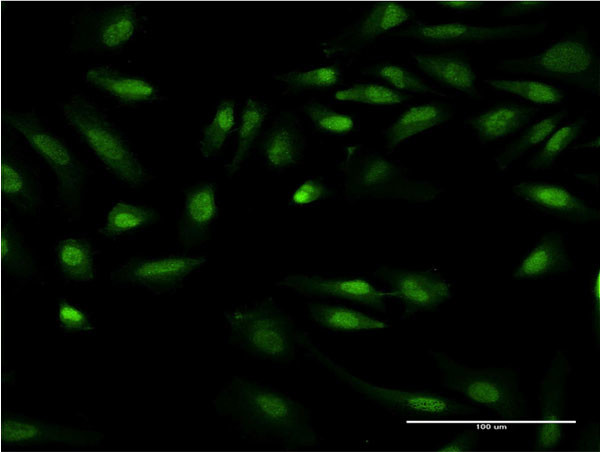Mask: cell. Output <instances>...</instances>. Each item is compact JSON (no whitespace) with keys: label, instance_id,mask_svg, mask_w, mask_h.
<instances>
[{"label":"cell","instance_id":"1","mask_svg":"<svg viewBox=\"0 0 600 452\" xmlns=\"http://www.w3.org/2000/svg\"><path fill=\"white\" fill-rule=\"evenodd\" d=\"M214 407L252 441L290 447L318 444L308 411L271 386L235 377L221 389Z\"/></svg>","mask_w":600,"mask_h":452},{"label":"cell","instance_id":"2","mask_svg":"<svg viewBox=\"0 0 600 452\" xmlns=\"http://www.w3.org/2000/svg\"><path fill=\"white\" fill-rule=\"evenodd\" d=\"M58 108L66 126L109 176L130 188L150 180V171L129 138L94 99L76 91L59 102Z\"/></svg>","mask_w":600,"mask_h":452},{"label":"cell","instance_id":"3","mask_svg":"<svg viewBox=\"0 0 600 452\" xmlns=\"http://www.w3.org/2000/svg\"><path fill=\"white\" fill-rule=\"evenodd\" d=\"M6 126L53 172L55 177V207L70 221L82 214L88 170L67 142L55 133L44 119L30 111L5 110Z\"/></svg>","mask_w":600,"mask_h":452},{"label":"cell","instance_id":"4","mask_svg":"<svg viewBox=\"0 0 600 452\" xmlns=\"http://www.w3.org/2000/svg\"><path fill=\"white\" fill-rule=\"evenodd\" d=\"M229 343L254 357L289 362L298 335L289 315L273 300L233 307L225 311Z\"/></svg>","mask_w":600,"mask_h":452},{"label":"cell","instance_id":"5","mask_svg":"<svg viewBox=\"0 0 600 452\" xmlns=\"http://www.w3.org/2000/svg\"><path fill=\"white\" fill-rule=\"evenodd\" d=\"M443 387L459 394L468 404L505 420L525 415V402L516 376L498 369H474L447 353L430 352Z\"/></svg>","mask_w":600,"mask_h":452},{"label":"cell","instance_id":"6","mask_svg":"<svg viewBox=\"0 0 600 452\" xmlns=\"http://www.w3.org/2000/svg\"><path fill=\"white\" fill-rule=\"evenodd\" d=\"M148 19L139 2L85 5L71 18L73 53L115 55L140 34L146 33Z\"/></svg>","mask_w":600,"mask_h":452},{"label":"cell","instance_id":"7","mask_svg":"<svg viewBox=\"0 0 600 452\" xmlns=\"http://www.w3.org/2000/svg\"><path fill=\"white\" fill-rule=\"evenodd\" d=\"M498 68L560 80L594 96L600 93L599 56L593 43L580 36L563 37L526 57L502 59Z\"/></svg>","mask_w":600,"mask_h":452},{"label":"cell","instance_id":"8","mask_svg":"<svg viewBox=\"0 0 600 452\" xmlns=\"http://www.w3.org/2000/svg\"><path fill=\"white\" fill-rule=\"evenodd\" d=\"M318 360L333 370L349 388L364 400L393 414L408 418L443 420L480 414V409L443 393L424 389H403L378 385L356 377L324 353L311 349Z\"/></svg>","mask_w":600,"mask_h":452},{"label":"cell","instance_id":"9","mask_svg":"<svg viewBox=\"0 0 600 452\" xmlns=\"http://www.w3.org/2000/svg\"><path fill=\"white\" fill-rule=\"evenodd\" d=\"M206 262L205 256L187 254L133 257L116 266L109 279L119 288H141L153 295L172 294Z\"/></svg>","mask_w":600,"mask_h":452},{"label":"cell","instance_id":"10","mask_svg":"<svg viewBox=\"0 0 600 452\" xmlns=\"http://www.w3.org/2000/svg\"><path fill=\"white\" fill-rule=\"evenodd\" d=\"M568 355L558 350L551 358L541 380L539 410L536 418L533 449L552 451L564 440L569 424L567 414Z\"/></svg>","mask_w":600,"mask_h":452},{"label":"cell","instance_id":"11","mask_svg":"<svg viewBox=\"0 0 600 452\" xmlns=\"http://www.w3.org/2000/svg\"><path fill=\"white\" fill-rule=\"evenodd\" d=\"M344 188L348 199L402 195L407 192L403 169L377 153L362 152L359 147L346 149L343 161Z\"/></svg>","mask_w":600,"mask_h":452},{"label":"cell","instance_id":"12","mask_svg":"<svg viewBox=\"0 0 600 452\" xmlns=\"http://www.w3.org/2000/svg\"><path fill=\"white\" fill-rule=\"evenodd\" d=\"M102 435L92 429L59 424L45 418L22 413H6L1 422V441L4 448L33 447L45 444H64L71 447H97Z\"/></svg>","mask_w":600,"mask_h":452},{"label":"cell","instance_id":"13","mask_svg":"<svg viewBox=\"0 0 600 452\" xmlns=\"http://www.w3.org/2000/svg\"><path fill=\"white\" fill-rule=\"evenodd\" d=\"M547 26V21L513 25H474L460 22L432 24L416 21L399 34L420 42L434 44L487 43L539 36Z\"/></svg>","mask_w":600,"mask_h":452},{"label":"cell","instance_id":"14","mask_svg":"<svg viewBox=\"0 0 600 452\" xmlns=\"http://www.w3.org/2000/svg\"><path fill=\"white\" fill-rule=\"evenodd\" d=\"M411 10L399 2H377L358 19L343 28L323 45V54L334 57L362 49L381 34L405 24Z\"/></svg>","mask_w":600,"mask_h":452},{"label":"cell","instance_id":"15","mask_svg":"<svg viewBox=\"0 0 600 452\" xmlns=\"http://www.w3.org/2000/svg\"><path fill=\"white\" fill-rule=\"evenodd\" d=\"M82 79L89 88L119 106L138 107L166 99L156 81L144 74L125 72L108 64L88 66Z\"/></svg>","mask_w":600,"mask_h":452},{"label":"cell","instance_id":"16","mask_svg":"<svg viewBox=\"0 0 600 452\" xmlns=\"http://www.w3.org/2000/svg\"><path fill=\"white\" fill-rule=\"evenodd\" d=\"M379 274L406 314L435 309L452 297L450 284L436 271L383 268Z\"/></svg>","mask_w":600,"mask_h":452},{"label":"cell","instance_id":"17","mask_svg":"<svg viewBox=\"0 0 600 452\" xmlns=\"http://www.w3.org/2000/svg\"><path fill=\"white\" fill-rule=\"evenodd\" d=\"M278 285L306 297L342 299L381 312L386 311V299L391 297L389 291L380 290L362 278L334 279L297 274L284 277Z\"/></svg>","mask_w":600,"mask_h":452},{"label":"cell","instance_id":"18","mask_svg":"<svg viewBox=\"0 0 600 452\" xmlns=\"http://www.w3.org/2000/svg\"><path fill=\"white\" fill-rule=\"evenodd\" d=\"M306 139L297 115L292 112L278 114L258 142V154L266 168L279 174L303 158Z\"/></svg>","mask_w":600,"mask_h":452},{"label":"cell","instance_id":"19","mask_svg":"<svg viewBox=\"0 0 600 452\" xmlns=\"http://www.w3.org/2000/svg\"><path fill=\"white\" fill-rule=\"evenodd\" d=\"M514 194L541 212L574 222L599 219V212L566 187L543 181H521L513 186Z\"/></svg>","mask_w":600,"mask_h":452},{"label":"cell","instance_id":"20","mask_svg":"<svg viewBox=\"0 0 600 452\" xmlns=\"http://www.w3.org/2000/svg\"><path fill=\"white\" fill-rule=\"evenodd\" d=\"M1 188L6 201L20 210H35L44 203L43 186L33 163L17 148L5 147Z\"/></svg>","mask_w":600,"mask_h":452},{"label":"cell","instance_id":"21","mask_svg":"<svg viewBox=\"0 0 600 452\" xmlns=\"http://www.w3.org/2000/svg\"><path fill=\"white\" fill-rule=\"evenodd\" d=\"M98 251L86 233H69L56 240L53 247L55 267L69 283H87L97 274Z\"/></svg>","mask_w":600,"mask_h":452},{"label":"cell","instance_id":"22","mask_svg":"<svg viewBox=\"0 0 600 452\" xmlns=\"http://www.w3.org/2000/svg\"><path fill=\"white\" fill-rule=\"evenodd\" d=\"M219 205L217 187L212 182H199L185 193L179 220V236L186 243L202 240L217 220Z\"/></svg>","mask_w":600,"mask_h":452},{"label":"cell","instance_id":"23","mask_svg":"<svg viewBox=\"0 0 600 452\" xmlns=\"http://www.w3.org/2000/svg\"><path fill=\"white\" fill-rule=\"evenodd\" d=\"M535 107L503 103L468 118V125L482 143L502 139L526 128L535 114Z\"/></svg>","mask_w":600,"mask_h":452},{"label":"cell","instance_id":"24","mask_svg":"<svg viewBox=\"0 0 600 452\" xmlns=\"http://www.w3.org/2000/svg\"><path fill=\"white\" fill-rule=\"evenodd\" d=\"M569 267L570 261L563 235L550 232L543 235L523 257L514 272V277L539 279L567 272Z\"/></svg>","mask_w":600,"mask_h":452},{"label":"cell","instance_id":"25","mask_svg":"<svg viewBox=\"0 0 600 452\" xmlns=\"http://www.w3.org/2000/svg\"><path fill=\"white\" fill-rule=\"evenodd\" d=\"M411 56L422 72L441 85L471 96L477 94V74L465 59L417 52Z\"/></svg>","mask_w":600,"mask_h":452},{"label":"cell","instance_id":"26","mask_svg":"<svg viewBox=\"0 0 600 452\" xmlns=\"http://www.w3.org/2000/svg\"><path fill=\"white\" fill-rule=\"evenodd\" d=\"M156 219V211L144 203L117 200L106 211L97 231L105 239H127L152 225Z\"/></svg>","mask_w":600,"mask_h":452},{"label":"cell","instance_id":"27","mask_svg":"<svg viewBox=\"0 0 600 452\" xmlns=\"http://www.w3.org/2000/svg\"><path fill=\"white\" fill-rule=\"evenodd\" d=\"M452 116L447 106L429 102L406 109L384 131L385 145L395 148L412 136L447 122Z\"/></svg>","mask_w":600,"mask_h":452},{"label":"cell","instance_id":"28","mask_svg":"<svg viewBox=\"0 0 600 452\" xmlns=\"http://www.w3.org/2000/svg\"><path fill=\"white\" fill-rule=\"evenodd\" d=\"M1 257L5 276L26 284L36 276V260L15 222L5 217L1 228Z\"/></svg>","mask_w":600,"mask_h":452},{"label":"cell","instance_id":"29","mask_svg":"<svg viewBox=\"0 0 600 452\" xmlns=\"http://www.w3.org/2000/svg\"><path fill=\"white\" fill-rule=\"evenodd\" d=\"M268 112L269 108L262 100L255 97L245 100L237 121L233 156L230 163L225 165L227 175L236 173L249 158Z\"/></svg>","mask_w":600,"mask_h":452},{"label":"cell","instance_id":"30","mask_svg":"<svg viewBox=\"0 0 600 452\" xmlns=\"http://www.w3.org/2000/svg\"><path fill=\"white\" fill-rule=\"evenodd\" d=\"M237 121L235 100L230 97L220 99L200 132L198 147L204 159L215 160L219 157L235 130Z\"/></svg>","mask_w":600,"mask_h":452},{"label":"cell","instance_id":"31","mask_svg":"<svg viewBox=\"0 0 600 452\" xmlns=\"http://www.w3.org/2000/svg\"><path fill=\"white\" fill-rule=\"evenodd\" d=\"M309 312L313 321L319 326L336 332L382 330L389 326L383 320L343 305L311 303Z\"/></svg>","mask_w":600,"mask_h":452},{"label":"cell","instance_id":"32","mask_svg":"<svg viewBox=\"0 0 600 452\" xmlns=\"http://www.w3.org/2000/svg\"><path fill=\"white\" fill-rule=\"evenodd\" d=\"M566 118L567 111L562 110L545 116L531 124L516 140L495 156L498 168L502 171L508 169L515 160H518L527 151L544 142Z\"/></svg>","mask_w":600,"mask_h":452},{"label":"cell","instance_id":"33","mask_svg":"<svg viewBox=\"0 0 600 452\" xmlns=\"http://www.w3.org/2000/svg\"><path fill=\"white\" fill-rule=\"evenodd\" d=\"M273 78L290 92L321 90L337 85L342 79V69L336 64H326L273 73Z\"/></svg>","mask_w":600,"mask_h":452},{"label":"cell","instance_id":"34","mask_svg":"<svg viewBox=\"0 0 600 452\" xmlns=\"http://www.w3.org/2000/svg\"><path fill=\"white\" fill-rule=\"evenodd\" d=\"M491 87L536 105H557L565 100L563 89L541 80L487 79Z\"/></svg>","mask_w":600,"mask_h":452},{"label":"cell","instance_id":"35","mask_svg":"<svg viewBox=\"0 0 600 452\" xmlns=\"http://www.w3.org/2000/svg\"><path fill=\"white\" fill-rule=\"evenodd\" d=\"M587 122L585 117H580L573 122L560 125L549 135L545 144L526 166L532 171L550 168L561 153L581 135Z\"/></svg>","mask_w":600,"mask_h":452},{"label":"cell","instance_id":"36","mask_svg":"<svg viewBox=\"0 0 600 452\" xmlns=\"http://www.w3.org/2000/svg\"><path fill=\"white\" fill-rule=\"evenodd\" d=\"M410 97L409 94L398 92L388 85L376 82L354 83L334 93V99L337 101H350L372 106H394L403 103Z\"/></svg>","mask_w":600,"mask_h":452},{"label":"cell","instance_id":"37","mask_svg":"<svg viewBox=\"0 0 600 452\" xmlns=\"http://www.w3.org/2000/svg\"><path fill=\"white\" fill-rule=\"evenodd\" d=\"M302 111L313 127L326 135L343 136L351 133L356 125L352 115L335 111L317 101H308L302 105Z\"/></svg>","mask_w":600,"mask_h":452},{"label":"cell","instance_id":"38","mask_svg":"<svg viewBox=\"0 0 600 452\" xmlns=\"http://www.w3.org/2000/svg\"><path fill=\"white\" fill-rule=\"evenodd\" d=\"M368 73L401 93H437L418 75L398 64L380 63L369 69Z\"/></svg>","mask_w":600,"mask_h":452},{"label":"cell","instance_id":"39","mask_svg":"<svg viewBox=\"0 0 600 452\" xmlns=\"http://www.w3.org/2000/svg\"><path fill=\"white\" fill-rule=\"evenodd\" d=\"M56 325L65 335H84L96 332L92 314L83 306L61 297L56 304Z\"/></svg>","mask_w":600,"mask_h":452},{"label":"cell","instance_id":"40","mask_svg":"<svg viewBox=\"0 0 600 452\" xmlns=\"http://www.w3.org/2000/svg\"><path fill=\"white\" fill-rule=\"evenodd\" d=\"M333 191L330 185L319 178H307L292 191L290 204L303 207L321 202L330 197Z\"/></svg>","mask_w":600,"mask_h":452},{"label":"cell","instance_id":"41","mask_svg":"<svg viewBox=\"0 0 600 452\" xmlns=\"http://www.w3.org/2000/svg\"><path fill=\"white\" fill-rule=\"evenodd\" d=\"M479 445V431L476 428L462 430L449 439L440 442L435 451L441 452H460L473 451Z\"/></svg>","mask_w":600,"mask_h":452},{"label":"cell","instance_id":"42","mask_svg":"<svg viewBox=\"0 0 600 452\" xmlns=\"http://www.w3.org/2000/svg\"><path fill=\"white\" fill-rule=\"evenodd\" d=\"M551 2L546 1H518L509 2L498 9V15L504 18H515L527 15L549 6Z\"/></svg>","mask_w":600,"mask_h":452},{"label":"cell","instance_id":"43","mask_svg":"<svg viewBox=\"0 0 600 452\" xmlns=\"http://www.w3.org/2000/svg\"><path fill=\"white\" fill-rule=\"evenodd\" d=\"M600 271L599 268L596 267L593 271L590 284H589V293L591 297V305H592V330L593 335L597 339H599L600 333Z\"/></svg>","mask_w":600,"mask_h":452},{"label":"cell","instance_id":"44","mask_svg":"<svg viewBox=\"0 0 600 452\" xmlns=\"http://www.w3.org/2000/svg\"><path fill=\"white\" fill-rule=\"evenodd\" d=\"M577 448L599 451L598 423L590 421L579 432Z\"/></svg>","mask_w":600,"mask_h":452},{"label":"cell","instance_id":"45","mask_svg":"<svg viewBox=\"0 0 600 452\" xmlns=\"http://www.w3.org/2000/svg\"><path fill=\"white\" fill-rule=\"evenodd\" d=\"M484 2L480 1H441L437 5L460 13H468L480 8Z\"/></svg>","mask_w":600,"mask_h":452}]
</instances>
